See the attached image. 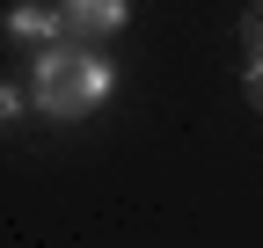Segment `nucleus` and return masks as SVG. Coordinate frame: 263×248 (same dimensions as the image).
Masks as SVG:
<instances>
[{
  "instance_id": "nucleus-1",
  "label": "nucleus",
  "mask_w": 263,
  "mask_h": 248,
  "mask_svg": "<svg viewBox=\"0 0 263 248\" xmlns=\"http://www.w3.org/2000/svg\"><path fill=\"white\" fill-rule=\"evenodd\" d=\"M110 80H117V73H110L103 51H59V44H51V51L37 58V110L73 124V117H88L95 102L110 95Z\"/></svg>"
},
{
  "instance_id": "nucleus-2",
  "label": "nucleus",
  "mask_w": 263,
  "mask_h": 248,
  "mask_svg": "<svg viewBox=\"0 0 263 248\" xmlns=\"http://www.w3.org/2000/svg\"><path fill=\"white\" fill-rule=\"evenodd\" d=\"M59 8H66V29H73V37H110V29L132 22L124 0H59Z\"/></svg>"
},
{
  "instance_id": "nucleus-3",
  "label": "nucleus",
  "mask_w": 263,
  "mask_h": 248,
  "mask_svg": "<svg viewBox=\"0 0 263 248\" xmlns=\"http://www.w3.org/2000/svg\"><path fill=\"white\" fill-rule=\"evenodd\" d=\"M8 37L59 44V37H66V8H37V0H15V8H8Z\"/></svg>"
},
{
  "instance_id": "nucleus-4",
  "label": "nucleus",
  "mask_w": 263,
  "mask_h": 248,
  "mask_svg": "<svg viewBox=\"0 0 263 248\" xmlns=\"http://www.w3.org/2000/svg\"><path fill=\"white\" fill-rule=\"evenodd\" d=\"M249 102L263 110V51H249Z\"/></svg>"
},
{
  "instance_id": "nucleus-5",
  "label": "nucleus",
  "mask_w": 263,
  "mask_h": 248,
  "mask_svg": "<svg viewBox=\"0 0 263 248\" xmlns=\"http://www.w3.org/2000/svg\"><path fill=\"white\" fill-rule=\"evenodd\" d=\"M249 51H263V0L249 8Z\"/></svg>"
}]
</instances>
